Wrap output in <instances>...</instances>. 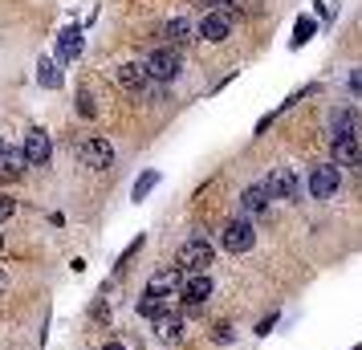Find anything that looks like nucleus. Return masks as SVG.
I'll list each match as a JSON object with an SVG mask.
<instances>
[{
  "label": "nucleus",
  "instance_id": "nucleus-30",
  "mask_svg": "<svg viewBox=\"0 0 362 350\" xmlns=\"http://www.w3.org/2000/svg\"><path fill=\"white\" fill-rule=\"evenodd\" d=\"M0 245H4V240H0Z\"/></svg>",
  "mask_w": 362,
  "mask_h": 350
},
{
  "label": "nucleus",
  "instance_id": "nucleus-27",
  "mask_svg": "<svg viewBox=\"0 0 362 350\" xmlns=\"http://www.w3.org/2000/svg\"><path fill=\"white\" fill-rule=\"evenodd\" d=\"M199 4H208V8H220V4H232V0H199Z\"/></svg>",
  "mask_w": 362,
  "mask_h": 350
},
{
  "label": "nucleus",
  "instance_id": "nucleus-17",
  "mask_svg": "<svg viewBox=\"0 0 362 350\" xmlns=\"http://www.w3.org/2000/svg\"><path fill=\"white\" fill-rule=\"evenodd\" d=\"M41 74H37V82L45 86V90H57V86H62V69H57V62H53V57H41Z\"/></svg>",
  "mask_w": 362,
  "mask_h": 350
},
{
  "label": "nucleus",
  "instance_id": "nucleus-28",
  "mask_svg": "<svg viewBox=\"0 0 362 350\" xmlns=\"http://www.w3.org/2000/svg\"><path fill=\"white\" fill-rule=\"evenodd\" d=\"M102 350H127V346H122V342H106Z\"/></svg>",
  "mask_w": 362,
  "mask_h": 350
},
{
  "label": "nucleus",
  "instance_id": "nucleus-18",
  "mask_svg": "<svg viewBox=\"0 0 362 350\" xmlns=\"http://www.w3.org/2000/svg\"><path fill=\"white\" fill-rule=\"evenodd\" d=\"M171 289H175V269H167V273H155V277H151V285H147L151 298H167Z\"/></svg>",
  "mask_w": 362,
  "mask_h": 350
},
{
  "label": "nucleus",
  "instance_id": "nucleus-14",
  "mask_svg": "<svg viewBox=\"0 0 362 350\" xmlns=\"http://www.w3.org/2000/svg\"><path fill=\"white\" fill-rule=\"evenodd\" d=\"M25 167H29L25 151H21V147H4V155H0V175H4V180H17V175H25Z\"/></svg>",
  "mask_w": 362,
  "mask_h": 350
},
{
  "label": "nucleus",
  "instance_id": "nucleus-22",
  "mask_svg": "<svg viewBox=\"0 0 362 350\" xmlns=\"http://www.w3.org/2000/svg\"><path fill=\"white\" fill-rule=\"evenodd\" d=\"M310 33H313V21L305 17V21H301V25H297V37H293V49H297V45H305V41H310Z\"/></svg>",
  "mask_w": 362,
  "mask_h": 350
},
{
  "label": "nucleus",
  "instance_id": "nucleus-12",
  "mask_svg": "<svg viewBox=\"0 0 362 350\" xmlns=\"http://www.w3.org/2000/svg\"><path fill=\"white\" fill-rule=\"evenodd\" d=\"M118 82L127 86V90H147L151 86V74L143 62H127V66H118Z\"/></svg>",
  "mask_w": 362,
  "mask_h": 350
},
{
  "label": "nucleus",
  "instance_id": "nucleus-15",
  "mask_svg": "<svg viewBox=\"0 0 362 350\" xmlns=\"http://www.w3.org/2000/svg\"><path fill=\"white\" fill-rule=\"evenodd\" d=\"M192 33H196V25H192L187 17H171L163 25V37L175 45V49H180V45H187V41H192Z\"/></svg>",
  "mask_w": 362,
  "mask_h": 350
},
{
  "label": "nucleus",
  "instance_id": "nucleus-25",
  "mask_svg": "<svg viewBox=\"0 0 362 350\" xmlns=\"http://www.w3.org/2000/svg\"><path fill=\"white\" fill-rule=\"evenodd\" d=\"M216 342H232V326H216Z\"/></svg>",
  "mask_w": 362,
  "mask_h": 350
},
{
  "label": "nucleus",
  "instance_id": "nucleus-9",
  "mask_svg": "<svg viewBox=\"0 0 362 350\" xmlns=\"http://www.w3.org/2000/svg\"><path fill=\"white\" fill-rule=\"evenodd\" d=\"M187 305H199V301H208L212 298V277L208 273H192L187 281H183V293H180Z\"/></svg>",
  "mask_w": 362,
  "mask_h": 350
},
{
  "label": "nucleus",
  "instance_id": "nucleus-8",
  "mask_svg": "<svg viewBox=\"0 0 362 350\" xmlns=\"http://www.w3.org/2000/svg\"><path fill=\"white\" fill-rule=\"evenodd\" d=\"M358 134V110L354 106H346V110H334L329 115V143H338V139H354Z\"/></svg>",
  "mask_w": 362,
  "mask_h": 350
},
{
  "label": "nucleus",
  "instance_id": "nucleus-29",
  "mask_svg": "<svg viewBox=\"0 0 362 350\" xmlns=\"http://www.w3.org/2000/svg\"><path fill=\"white\" fill-rule=\"evenodd\" d=\"M0 155H4V143H0Z\"/></svg>",
  "mask_w": 362,
  "mask_h": 350
},
{
  "label": "nucleus",
  "instance_id": "nucleus-7",
  "mask_svg": "<svg viewBox=\"0 0 362 350\" xmlns=\"http://www.w3.org/2000/svg\"><path fill=\"white\" fill-rule=\"evenodd\" d=\"M82 163L94 167V171H106V167L115 163L110 143H106V139H86V143H82Z\"/></svg>",
  "mask_w": 362,
  "mask_h": 350
},
{
  "label": "nucleus",
  "instance_id": "nucleus-23",
  "mask_svg": "<svg viewBox=\"0 0 362 350\" xmlns=\"http://www.w3.org/2000/svg\"><path fill=\"white\" fill-rule=\"evenodd\" d=\"M13 212H17V200H13V196H0V224L13 216Z\"/></svg>",
  "mask_w": 362,
  "mask_h": 350
},
{
  "label": "nucleus",
  "instance_id": "nucleus-26",
  "mask_svg": "<svg viewBox=\"0 0 362 350\" xmlns=\"http://www.w3.org/2000/svg\"><path fill=\"white\" fill-rule=\"evenodd\" d=\"M350 90H354V94H362V69H354V74H350Z\"/></svg>",
  "mask_w": 362,
  "mask_h": 350
},
{
  "label": "nucleus",
  "instance_id": "nucleus-20",
  "mask_svg": "<svg viewBox=\"0 0 362 350\" xmlns=\"http://www.w3.org/2000/svg\"><path fill=\"white\" fill-rule=\"evenodd\" d=\"M139 314H143V317H155V322H159V317L167 314V310H163V298H151V293H143V301H139Z\"/></svg>",
  "mask_w": 362,
  "mask_h": 350
},
{
  "label": "nucleus",
  "instance_id": "nucleus-2",
  "mask_svg": "<svg viewBox=\"0 0 362 350\" xmlns=\"http://www.w3.org/2000/svg\"><path fill=\"white\" fill-rule=\"evenodd\" d=\"M175 265H180V273H204V269L212 265V245L199 240V236L183 240L180 252H175Z\"/></svg>",
  "mask_w": 362,
  "mask_h": 350
},
{
  "label": "nucleus",
  "instance_id": "nucleus-10",
  "mask_svg": "<svg viewBox=\"0 0 362 350\" xmlns=\"http://www.w3.org/2000/svg\"><path fill=\"white\" fill-rule=\"evenodd\" d=\"M228 29H232V21H228V13H220V8H212L208 17L199 21V37H204V41H224Z\"/></svg>",
  "mask_w": 362,
  "mask_h": 350
},
{
  "label": "nucleus",
  "instance_id": "nucleus-4",
  "mask_svg": "<svg viewBox=\"0 0 362 350\" xmlns=\"http://www.w3.org/2000/svg\"><path fill=\"white\" fill-rule=\"evenodd\" d=\"M264 187H269V196H273V200H297L301 180H297L293 167H273V171L264 175Z\"/></svg>",
  "mask_w": 362,
  "mask_h": 350
},
{
  "label": "nucleus",
  "instance_id": "nucleus-13",
  "mask_svg": "<svg viewBox=\"0 0 362 350\" xmlns=\"http://www.w3.org/2000/svg\"><path fill=\"white\" fill-rule=\"evenodd\" d=\"M269 200H273V196H269V187H264V184H252V187H245V192H240V208H245L248 216L264 212V208H269Z\"/></svg>",
  "mask_w": 362,
  "mask_h": 350
},
{
  "label": "nucleus",
  "instance_id": "nucleus-3",
  "mask_svg": "<svg viewBox=\"0 0 362 350\" xmlns=\"http://www.w3.org/2000/svg\"><path fill=\"white\" fill-rule=\"evenodd\" d=\"M220 245H224V252H248L252 245H257V233H252V224H248L245 216H236V220H228V224H224Z\"/></svg>",
  "mask_w": 362,
  "mask_h": 350
},
{
  "label": "nucleus",
  "instance_id": "nucleus-11",
  "mask_svg": "<svg viewBox=\"0 0 362 350\" xmlns=\"http://www.w3.org/2000/svg\"><path fill=\"white\" fill-rule=\"evenodd\" d=\"M334 163H338V167H358L362 163V139H358V134L334 143Z\"/></svg>",
  "mask_w": 362,
  "mask_h": 350
},
{
  "label": "nucleus",
  "instance_id": "nucleus-5",
  "mask_svg": "<svg viewBox=\"0 0 362 350\" xmlns=\"http://www.w3.org/2000/svg\"><path fill=\"white\" fill-rule=\"evenodd\" d=\"M21 151H25L29 167H45V163H49V155H53V143H49V134H45V131H37V127H33V131L25 134Z\"/></svg>",
  "mask_w": 362,
  "mask_h": 350
},
{
  "label": "nucleus",
  "instance_id": "nucleus-6",
  "mask_svg": "<svg viewBox=\"0 0 362 350\" xmlns=\"http://www.w3.org/2000/svg\"><path fill=\"white\" fill-rule=\"evenodd\" d=\"M334 192H338V163L313 167V175H310V196H313V200H329Z\"/></svg>",
  "mask_w": 362,
  "mask_h": 350
},
{
  "label": "nucleus",
  "instance_id": "nucleus-1",
  "mask_svg": "<svg viewBox=\"0 0 362 350\" xmlns=\"http://www.w3.org/2000/svg\"><path fill=\"white\" fill-rule=\"evenodd\" d=\"M143 66H147L151 82H175L183 62H180V49H175V45H159V49H151V57Z\"/></svg>",
  "mask_w": 362,
  "mask_h": 350
},
{
  "label": "nucleus",
  "instance_id": "nucleus-21",
  "mask_svg": "<svg viewBox=\"0 0 362 350\" xmlns=\"http://www.w3.org/2000/svg\"><path fill=\"white\" fill-rule=\"evenodd\" d=\"M159 184V171H143L139 175V184H134V192H131V200H147V192Z\"/></svg>",
  "mask_w": 362,
  "mask_h": 350
},
{
  "label": "nucleus",
  "instance_id": "nucleus-19",
  "mask_svg": "<svg viewBox=\"0 0 362 350\" xmlns=\"http://www.w3.org/2000/svg\"><path fill=\"white\" fill-rule=\"evenodd\" d=\"M155 326H159V338H167V342H175V338H180V330H183L180 314H163Z\"/></svg>",
  "mask_w": 362,
  "mask_h": 350
},
{
  "label": "nucleus",
  "instance_id": "nucleus-24",
  "mask_svg": "<svg viewBox=\"0 0 362 350\" xmlns=\"http://www.w3.org/2000/svg\"><path fill=\"white\" fill-rule=\"evenodd\" d=\"M78 115H86V118L94 115V98H90L86 90H82V94H78Z\"/></svg>",
  "mask_w": 362,
  "mask_h": 350
},
{
  "label": "nucleus",
  "instance_id": "nucleus-16",
  "mask_svg": "<svg viewBox=\"0 0 362 350\" xmlns=\"http://www.w3.org/2000/svg\"><path fill=\"white\" fill-rule=\"evenodd\" d=\"M78 53H82V29L69 25L66 33H62V45H57V62H74Z\"/></svg>",
  "mask_w": 362,
  "mask_h": 350
}]
</instances>
